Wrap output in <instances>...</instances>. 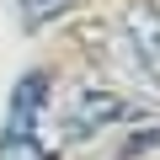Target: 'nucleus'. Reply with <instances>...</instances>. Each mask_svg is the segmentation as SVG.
<instances>
[{
	"mask_svg": "<svg viewBox=\"0 0 160 160\" xmlns=\"http://www.w3.org/2000/svg\"><path fill=\"white\" fill-rule=\"evenodd\" d=\"M48 112H53V133H59V144H69V139H96V133H107V128L123 123L133 107H128V96H123L118 86L86 80V86L64 91V102L48 107Z\"/></svg>",
	"mask_w": 160,
	"mask_h": 160,
	"instance_id": "obj_1",
	"label": "nucleus"
},
{
	"mask_svg": "<svg viewBox=\"0 0 160 160\" xmlns=\"http://www.w3.org/2000/svg\"><path fill=\"white\" fill-rule=\"evenodd\" d=\"M123 38H128L133 53L160 75V6H155V0H133V6H123Z\"/></svg>",
	"mask_w": 160,
	"mask_h": 160,
	"instance_id": "obj_2",
	"label": "nucleus"
},
{
	"mask_svg": "<svg viewBox=\"0 0 160 160\" xmlns=\"http://www.w3.org/2000/svg\"><path fill=\"white\" fill-rule=\"evenodd\" d=\"M11 6H16V22H22L27 32H43V27H53V22L75 16L86 0H11Z\"/></svg>",
	"mask_w": 160,
	"mask_h": 160,
	"instance_id": "obj_3",
	"label": "nucleus"
}]
</instances>
